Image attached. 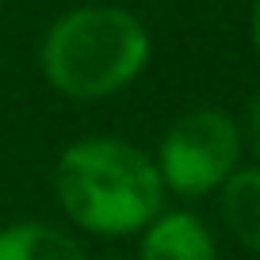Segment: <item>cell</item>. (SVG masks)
I'll list each match as a JSON object with an SVG mask.
<instances>
[{
    "instance_id": "obj_2",
    "label": "cell",
    "mask_w": 260,
    "mask_h": 260,
    "mask_svg": "<svg viewBox=\"0 0 260 260\" xmlns=\"http://www.w3.org/2000/svg\"><path fill=\"white\" fill-rule=\"evenodd\" d=\"M149 65V31L134 12L84 4L57 16L39 46V69L69 100H107Z\"/></svg>"
},
{
    "instance_id": "obj_7",
    "label": "cell",
    "mask_w": 260,
    "mask_h": 260,
    "mask_svg": "<svg viewBox=\"0 0 260 260\" xmlns=\"http://www.w3.org/2000/svg\"><path fill=\"white\" fill-rule=\"evenodd\" d=\"M241 146H249V153L260 161V88L252 92L249 111H245V130H241Z\"/></svg>"
},
{
    "instance_id": "obj_9",
    "label": "cell",
    "mask_w": 260,
    "mask_h": 260,
    "mask_svg": "<svg viewBox=\"0 0 260 260\" xmlns=\"http://www.w3.org/2000/svg\"><path fill=\"white\" fill-rule=\"evenodd\" d=\"M100 260H111V256H100Z\"/></svg>"
},
{
    "instance_id": "obj_4",
    "label": "cell",
    "mask_w": 260,
    "mask_h": 260,
    "mask_svg": "<svg viewBox=\"0 0 260 260\" xmlns=\"http://www.w3.org/2000/svg\"><path fill=\"white\" fill-rule=\"evenodd\" d=\"M138 260H218V245L199 214L161 211L142 230Z\"/></svg>"
},
{
    "instance_id": "obj_8",
    "label": "cell",
    "mask_w": 260,
    "mask_h": 260,
    "mask_svg": "<svg viewBox=\"0 0 260 260\" xmlns=\"http://www.w3.org/2000/svg\"><path fill=\"white\" fill-rule=\"evenodd\" d=\"M252 46H256V54H260V0L252 4Z\"/></svg>"
},
{
    "instance_id": "obj_5",
    "label": "cell",
    "mask_w": 260,
    "mask_h": 260,
    "mask_svg": "<svg viewBox=\"0 0 260 260\" xmlns=\"http://www.w3.org/2000/svg\"><path fill=\"white\" fill-rule=\"evenodd\" d=\"M0 260H88V252L50 222H12L0 230Z\"/></svg>"
},
{
    "instance_id": "obj_1",
    "label": "cell",
    "mask_w": 260,
    "mask_h": 260,
    "mask_svg": "<svg viewBox=\"0 0 260 260\" xmlns=\"http://www.w3.org/2000/svg\"><path fill=\"white\" fill-rule=\"evenodd\" d=\"M50 184L65 218L92 237L142 234L165 211L157 161L111 134L69 142L54 161Z\"/></svg>"
},
{
    "instance_id": "obj_6",
    "label": "cell",
    "mask_w": 260,
    "mask_h": 260,
    "mask_svg": "<svg viewBox=\"0 0 260 260\" xmlns=\"http://www.w3.org/2000/svg\"><path fill=\"white\" fill-rule=\"evenodd\" d=\"M218 191H222V218H226L230 234L245 249L260 252V165L237 169Z\"/></svg>"
},
{
    "instance_id": "obj_3",
    "label": "cell",
    "mask_w": 260,
    "mask_h": 260,
    "mask_svg": "<svg viewBox=\"0 0 260 260\" xmlns=\"http://www.w3.org/2000/svg\"><path fill=\"white\" fill-rule=\"evenodd\" d=\"M241 126L222 107H195L184 111L157 146V172L165 191L184 199L211 195L237 172L241 161Z\"/></svg>"
}]
</instances>
